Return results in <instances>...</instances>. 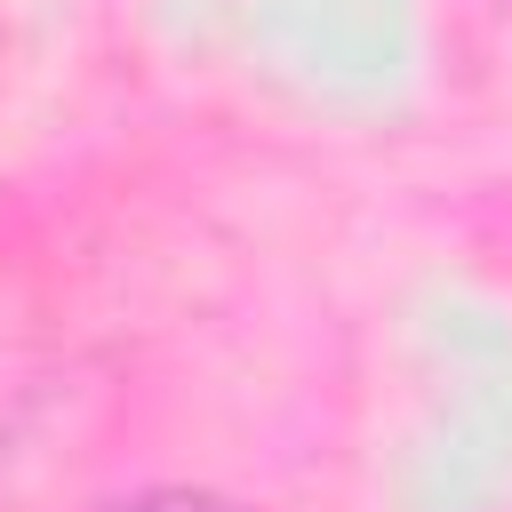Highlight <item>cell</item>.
<instances>
[{"mask_svg":"<svg viewBox=\"0 0 512 512\" xmlns=\"http://www.w3.org/2000/svg\"><path fill=\"white\" fill-rule=\"evenodd\" d=\"M104 512H240V504L216 496V488H136V496H120Z\"/></svg>","mask_w":512,"mask_h":512,"instance_id":"1","label":"cell"}]
</instances>
